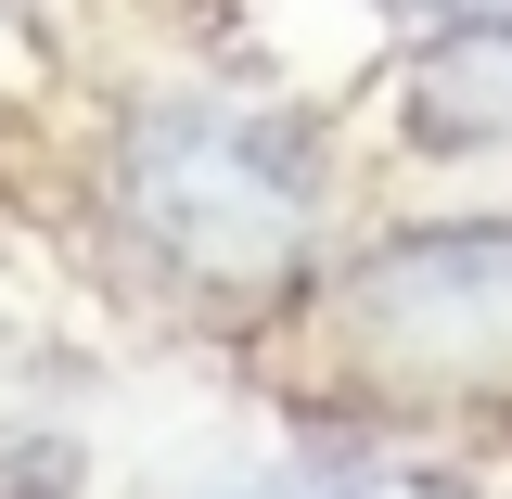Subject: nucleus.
Returning a JSON list of instances; mask_svg holds the SVG:
<instances>
[{"instance_id": "f03ea898", "label": "nucleus", "mask_w": 512, "mask_h": 499, "mask_svg": "<svg viewBox=\"0 0 512 499\" xmlns=\"http://www.w3.org/2000/svg\"><path fill=\"white\" fill-rule=\"evenodd\" d=\"M333 346L384 397H512V218H436L346 256Z\"/></svg>"}, {"instance_id": "f257e3e1", "label": "nucleus", "mask_w": 512, "mask_h": 499, "mask_svg": "<svg viewBox=\"0 0 512 499\" xmlns=\"http://www.w3.org/2000/svg\"><path fill=\"white\" fill-rule=\"evenodd\" d=\"M116 244L180 295V308H282L320 256V154L295 116L244 103H141L116 128Z\"/></svg>"}, {"instance_id": "20e7f679", "label": "nucleus", "mask_w": 512, "mask_h": 499, "mask_svg": "<svg viewBox=\"0 0 512 499\" xmlns=\"http://www.w3.org/2000/svg\"><path fill=\"white\" fill-rule=\"evenodd\" d=\"M231 499H372V461H346V448H308V461H269V474H244Z\"/></svg>"}, {"instance_id": "7ed1b4c3", "label": "nucleus", "mask_w": 512, "mask_h": 499, "mask_svg": "<svg viewBox=\"0 0 512 499\" xmlns=\"http://www.w3.org/2000/svg\"><path fill=\"white\" fill-rule=\"evenodd\" d=\"M397 116H410L423 154H512V13L436 26L397 77Z\"/></svg>"}, {"instance_id": "39448f33", "label": "nucleus", "mask_w": 512, "mask_h": 499, "mask_svg": "<svg viewBox=\"0 0 512 499\" xmlns=\"http://www.w3.org/2000/svg\"><path fill=\"white\" fill-rule=\"evenodd\" d=\"M397 13H436V26H461V13H512V0H397Z\"/></svg>"}]
</instances>
